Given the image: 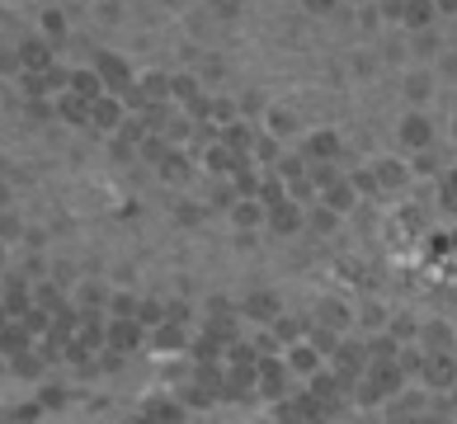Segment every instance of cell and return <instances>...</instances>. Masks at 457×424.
<instances>
[{
  "label": "cell",
  "mask_w": 457,
  "mask_h": 424,
  "mask_svg": "<svg viewBox=\"0 0 457 424\" xmlns=\"http://www.w3.org/2000/svg\"><path fill=\"white\" fill-rule=\"evenodd\" d=\"M405 382H411V372L401 368V359H368V368L349 382V401L353 411H382Z\"/></svg>",
  "instance_id": "obj_1"
},
{
  "label": "cell",
  "mask_w": 457,
  "mask_h": 424,
  "mask_svg": "<svg viewBox=\"0 0 457 424\" xmlns=\"http://www.w3.org/2000/svg\"><path fill=\"white\" fill-rule=\"evenodd\" d=\"M297 387H302V382L287 372V363H283L278 349H269V353H260V359H255V396H260L264 405H278L283 396H293Z\"/></svg>",
  "instance_id": "obj_2"
},
{
  "label": "cell",
  "mask_w": 457,
  "mask_h": 424,
  "mask_svg": "<svg viewBox=\"0 0 457 424\" xmlns=\"http://www.w3.org/2000/svg\"><path fill=\"white\" fill-rule=\"evenodd\" d=\"M396 146L405 156H420V151H434L438 146V128H434V113L420 109V104H405V113L396 118Z\"/></svg>",
  "instance_id": "obj_3"
},
{
  "label": "cell",
  "mask_w": 457,
  "mask_h": 424,
  "mask_svg": "<svg viewBox=\"0 0 457 424\" xmlns=\"http://www.w3.org/2000/svg\"><path fill=\"white\" fill-rule=\"evenodd\" d=\"M372 175H378V189L382 198L386 194H405V189H415V161L405 156V151H382V156H372Z\"/></svg>",
  "instance_id": "obj_4"
},
{
  "label": "cell",
  "mask_w": 457,
  "mask_h": 424,
  "mask_svg": "<svg viewBox=\"0 0 457 424\" xmlns=\"http://www.w3.org/2000/svg\"><path fill=\"white\" fill-rule=\"evenodd\" d=\"M278 353H283V363H287V372H293L297 382H312L316 372H326V368H330V353L312 339V330L302 335V339H293V345H283Z\"/></svg>",
  "instance_id": "obj_5"
},
{
  "label": "cell",
  "mask_w": 457,
  "mask_h": 424,
  "mask_svg": "<svg viewBox=\"0 0 457 424\" xmlns=\"http://www.w3.org/2000/svg\"><path fill=\"white\" fill-rule=\"evenodd\" d=\"M415 378L425 382L434 396H453V387H457V349H425Z\"/></svg>",
  "instance_id": "obj_6"
},
{
  "label": "cell",
  "mask_w": 457,
  "mask_h": 424,
  "mask_svg": "<svg viewBox=\"0 0 457 424\" xmlns=\"http://www.w3.org/2000/svg\"><path fill=\"white\" fill-rule=\"evenodd\" d=\"M312 326H326L335 335H359V302L349 297H320L312 307Z\"/></svg>",
  "instance_id": "obj_7"
},
{
  "label": "cell",
  "mask_w": 457,
  "mask_h": 424,
  "mask_svg": "<svg viewBox=\"0 0 457 424\" xmlns=\"http://www.w3.org/2000/svg\"><path fill=\"white\" fill-rule=\"evenodd\" d=\"M434 95H438V76H434V66H425V62L401 66V99H405V104L429 109V104H434Z\"/></svg>",
  "instance_id": "obj_8"
},
{
  "label": "cell",
  "mask_w": 457,
  "mask_h": 424,
  "mask_svg": "<svg viewBox=\"0 0 457 424\" xmlns=\"http://www.w3.org/2000/svg\"><path fill=\"white\" fill-rule=\"evenodd\" d=\"M255 123H260V132H269L274 142H297L302 132H307L293 104H264V109L255 113Z\"/></svg>",
  "instance_id": "obj_9"
},
{
  "label": "cell",
  "mask_w": 457,
  "mask_h": 424,
  "mask_svg": "<svg viewBox=\"0 0 457 424\" xmlns=\"http://www.w3.org/2000/svg\"><path fill=\"white\" fill-rule=\"evenodd\" d=\"M297 151L307 161H345V132L340 128H307L297 137Z\"/></svg>",
  "instance_id": "obj_10"
},
{
  "label": "cell",
  "mask_w": 457,
  "mask_h": 424,
  "mask_svg": "<svg viewBox=\"0 0 457 424\" xmlns=\"http://www.w3.org/2000/svg\"><path fill=\"white\" fill-rule=\"evenodd\" d=\"M429 396H434L429 387L420 382V378H411V382H405L392 401L382 405V415H386V420H420V415L429 411Z\"/></svg>",
  "instance_id": "obj_11"
},
{
  "label": "cell",
  "mask_w": 457,
  "mask_h": 424,
  "mask_svg": "<svg viewBox=\"0 0 457 424\" xmlns=\"http://www.w3.org/2000/svg\"><path fill=\"white\" fill-rule=\"evenodd\" d=\"M194 170H198L194 146H165V151H161V161H156V175L170 184V189H184V184H194Z\"/></svg>",
  "instance_id": "obj_12"
},
{
  "label": "cell",
  "mask_w": 457,
  "mask_h": 424,
  "mask_svg": "<svg viewBox=\"0 0 457 424\" xmlns=\"http://www.w3.org/2000/svg\"><path fill=\"white\" fill-rule=\"evenodd\" d=\"M227 222H231V231H260L269 222V203L260 194H231Z\"/></svg>",
  "instance_id": "obj_13"
},
{
  "label": "cell",
  "mask_w": 457,
  "mask_h": 424,
  "mask_svg": "<svg viewBox=\"0 0 457 424\" xmlns=\"http://www.w3.org/2000/svg\"><path fill=\"white\" fill-rule=\"evenodd\" d=\"M269 231H274V236H283V241H287V236H302V231H307V203H297V198H278V203H269V222H264Z\"/></svg>",
  "instance_id": "obj_14"
},
{
  "label": "cell",
  "mask_w": 457,
  "mask_h": 424,
  "mask_svg": "<svg viewBox=\"0 0 457 424\" xmlns=\"http://www.w3.org/2000/svg\"><path fill=\"white\" fill-rule=\"evenodd\" d=\"M316 198H320V203H326V208H335V212H340V217H345V222H349V217H353V212H359V208H363V203H368V198H363L359 189H353V179H349V170H345V175H340V179H335V184H326V189H320Z\"/></svg>",
  "instance_id": "obj_15"
},
{
  "label": "cell",
  "mask_w": 457,
  "mask_h": 424,
  "mask_svg": "<svg viewBox=\"0 0 457 424\" xmlns=\"http://www.w3.org/2000/svg\"><path fill=\"white\" fill-rule=\"evenodd\" d=\"M415 339H420V349H457V326L448 316H425Z\"/></svg>",
  "instance_id": "obj_16"
},
{
  "label": "cell",
  "mask_w": 457,
  "mask_h": 424,
  "mask_svg": "<svg viewBox=\"0 0 457 424\" xmlns=\"http://www.w3.org/2000/svg\"><path fill=\"white\" fill-rule=\"evenodd\" d=\"M340 231H345V217L316 198L312 208H307V236H316V241H335Z\"/></svg>",
  "instance_id": "obj_17"
},
{
  "label": "cell",
  "mask_w": 457,
  "mask_h": 424,
  "mask_svg": "<svg viewBox=\"0 0 457 424\" xmlns=\"http://www.w3.org/2000/svg\"><path fill=\"white\" fill-rule=\"evenodd\" d=\"M401 29L405 33L438 29V5H434V0H401Z\"/></svg>",
  "instance_id": "obj_18"
},
{
  "label": "cell",
  "mask_w": 457,
  "mask_h": 424,
  "mask_svg": "<svg viewBox=\"0 0 457 424\" xmlns=\"http://www.w3.org/2000/svg\"><path fill=\"white\" fill-rule=\"evenodd\" d=\"M123 104H118V95H99V99H90V128H99V132H118L123 128Z\"/></svg>",
  "instance_id": "obj_19"
},
{
  "label": "cell",
  "mask_w": 457,
  "mask_h": 424,
  "mask_svg": "<svg viewBox=\"0 0 457 424\" xmlns=\"http://www.w3.org/2000/svg\"><path fill=\"white\" fill-rule=\"evenodd\" d=\"M283 312V302H278V293H250L245 302H241V316L245 320H255V326H269Z\"/></svg>",
  "instance_id": "obj_20"
},
{
  "label": "cell",
  "mask_w": 457,
  "mask_h": 424,
  "mask_svg": "<svg viewBox=\"0 0 457 424\" xmlns=\"http://www.w3.org/2000/svg\"><path fill=\"white\" fill-rule=\"evenodd\" d=\"M142 320L137 316H113V326H109V345L118 349V353H128V349H137L142 345Z\"/></svg>",
  "instance_id": "obj_21"
},
{
  "label": "cell",
  "mask_w": 457,
  "mask_h": 424,
  "mask_svg": "<svg viewBox=\"0 0 457 424\" xmlns=\"http://www.w3.org/2000/svg\"><path fill=\"white\" fill-rule=\"evenodd\" d=\"M307 330H312V326H307L302 316H293V312H278L274 320H269V335L278 339V349H283V345H293V339H302Z\"/></svg>",
  "instance_id": "obj_22"
},
{
  "label": "cell",
  "mask_w": 457,
  "mask_h": 424,
  "mask_svg": "<svg viewBox=\"0 0 457 424\" xmlns=\"http://www.w3.org/2000/svg\"><path fill=\"white\" fill-rule=\"evenodd\" d=\"M264 170H274V175H278L283 184H293V179L307 175V156H302V151H278L274 165H264Z\"/></svg>",
  "instance_id": "obj_23"
},
{
  "label": "cell",
  "mask_w": 457,
  "mask_h": 424,
  "mask_svg": "<svg viewBox=\"0 0 457 424\" xmlns=\"http://www.w3.org/2000/svg\"><path fill=\"white\" fill-rule=\"evenodd\" d=\"M99 76H104V85H109V90H113V85H118V90H132V66L123 62V57H99Z\"/></svg>",
  "instance_id": "obj_24"
},
{
  "label": "cell",
  "mask_w": 457,
  "mask_h": 424,
  "mask_svg": "<svg viewBox=\"0 0 457 424\" xmlns=\"http://www.w3.org/2000/svg\"><path fill=\"white\" fill-rule=\"evenodd\" d=\"M392 312L382 307V302H359V335H382Z\"/></svg>",
  "instance_id": "obj_25"
},
{
  "label": "cell",
  "mask_w": 457,
  "mask_h": 424,
  "mask_svg": "<svg viewBox=\"0 0 457 424\" xmlns=\"http://www.w3.org/2000/svg\"><path fill=\"white\" fill-rule=\"evenodd\" d=\"M345 170H349L345 161H307V179L316 184V194H320L326 184H335V179H340Z\"/></svg>",
  "instance_id": "obj_26"
},
{
  "label": "cell",
  "mask_w": 457,
  "mask_h": 424,
  "mask_svg": "<svg viewBox=\"0 0 457 424\" xmlns=\"http://www.w3.org/2000/svg\"><path fill=\"white\" fill-rule=\"evenodd\" d=\"M349 179H353V189H359L363 198H382L378 175H372V165H349Z\"/></svg>",
  "instance_id": "obj_27"
},
{
  "label": "cell",
  "mask_w": 457,
  "mask_h": 424,
  "mask_svg": "<svg viewBox=\"0 0 457 424\" xmlns=\"http://www.w3.org/2000/svg\"><path fill=\"white\" fill-rule=\"evenodd\" d=\"M302 14H312V20H330V14L345 10V0H297Z\"/></svg>",
  "instance_id": "obj_28"
},
{
  "label": "cell",
  "mask_w": 457,
  "mask_h": 424,
  "mask_svg": "<svg viewBox=\"0 0 457 424\" xmlns=\"http://www.w3.org/2000/svg\"><path fill=\"white\" fill-rule=\"evenodd\" d=\"M429 66H434V76H438V80H453V76H457V47L444 43V53H438Z\"/></svg>",
  "instance_id": "obj_29"
},
{
  "label": "cell",
  "mask_w": 457,
  "mask_h": 424,
  "mask_svg": "<svg viewBox=\"0 0 457 424\" xmlns=\"http://www.w3.org/2000/svg\"><path fill=\"white\" fill-rule=\"evenodd\" d=\"M99 302H104V287H99V283H80V287H76V307L95 312Z\"/></svg>",
  "instance_id": "obj_30"
},
{
  "label": "cell",
  "mask_w": 457,
  "mask_h": 424,
  "mask_svg": "<svg viewBox=\"0 0 457 424\" xmlns=\"http://www.w3.org/2000/svg\"><path fill=\"white\" fill-rule=\"evenodd\" d=\"M109 302H113V316H137V307H142L137 293H113Z\"/></svg>",
  "instance_id": "obj_31"
},
{
  "label": "cell",
  "mask_w": 457,
  "mask_h": 424,
  "mask_svg": "<svg viewBox=\"0 0 457 424\" xmlns=\"http://www.w3.org/2000/svg\"><path fill=\"white\" fill-rule=\"evenodd\" d=\"M137 320H142V326H161V320H165V307H161L156 297H146L142 307H137Z\"/></svg>",
  "instance_id": "obj_32"
},
{
  "label": "cell",
  "mask_w": 457,
  "mask_h": 424,
  "mask_svg": "<svg viewBox=\"0 0 457 424\" xmlns=\"http://www.w3.org/2000/svg\"><path fill=\"white\" fill-rule=\"evenodd\" d=\"M0 241H20V217H5V212H0Z\"/></svg>",
  "instance_id": "obj_33"
},
{
  "label": "cell",
  "mask_w": 457,
  "mask_h": 424,
  "mask_svg": "<svg viewBox=\"0 0 457 424\" xmlns=\"http://www.w3.org/2000/svg\"><path fill=\"white\" fill-rule=\"evenodd\" d=\"M212 14L217 20H236V14H241V0H212Z\"/></svg>",
  "instance_id": "obj_34"
},
{
  "label": "cell",
  "mask_w": 457,
  "mask_h": 424,
  "mask_svg": "<svg viewBox=\"0 0 457 424\" xmlns=\"http://www.w3.org/2000/svg\"><path fill=\"white\" fill-rule=\"evenodd\" d=\"M24 62H29V66H43V62H47V47H43V43H24Z\"/></svg>",
  "instance_id": "obj_35"
},
{
  "label": "cell",
  "mask_w": 457,
  "mask_h": 424,
  "mask_svg": "<svg viewBox=\"0 0 457 424\" xmlns=\"http://www.w3.org/2000/svg\"><path fill=\"white\" fill-rule=\"evenodd\" d=\"M438 5V24H457V0H434Z\"/></svg>",
  "instance_id": "obj_36"
},
{
  "label": "cell",
  "mask_w": 457,
  "mask_h": 424,
  "mask_svg": "<svg viewBox=\"0 0 457 424\" xmlns=\"http://www.w3.org/2000/svg\"><path fill=\"white\" fill-rule=\"evenodd\" d=\"M345 5H349V10H363V5H372V0H345Z\"/></svg>",
  "instance_id": "obj_37"
},
{
  "label": "cell",
  "mask_w": 457,
  "mask_h": 424,
  "mask_svg": "<svg viewBox=\"0 0 457 424\" xmlns=\"http://www.w3.org/2000/svg\"><path fill=\"white\" fill-rule=\"evenodd\" d=\"M453 189H457V179H453ZM448 198V208H457V194H444Z\"/></svg>",
  "instance_id": "obj_38"
},
{
  "label": "cell",
  "mask_w": 457,
  "mask_h": 424,
  "mask_svg": "<svg viewBox=\"0 0 457 424\" xmlns=\"http://www.w3.org/2000/svg\"><path fill=\"white\" fill-rule=\"evenodd\" d=\"M448 132H453V142H457V113H453V123H448Z\"/></svg>",
  "instance_id": "obj_39"
},
{
  "label": "cell",
  "mask_w": 457,
  "mask_h": 424,
  "mask_svg": "<svg viewBox=\"0 0 457 424\" xmlns=\"http://www.w3.org/2000/svg\"><path fill=\"white\" fill-rule=\"evenodd\" d=\"M453 293H457V279H453Z\"/></svg>",
  "instance_id": "obj_40"
}]
</instances>
